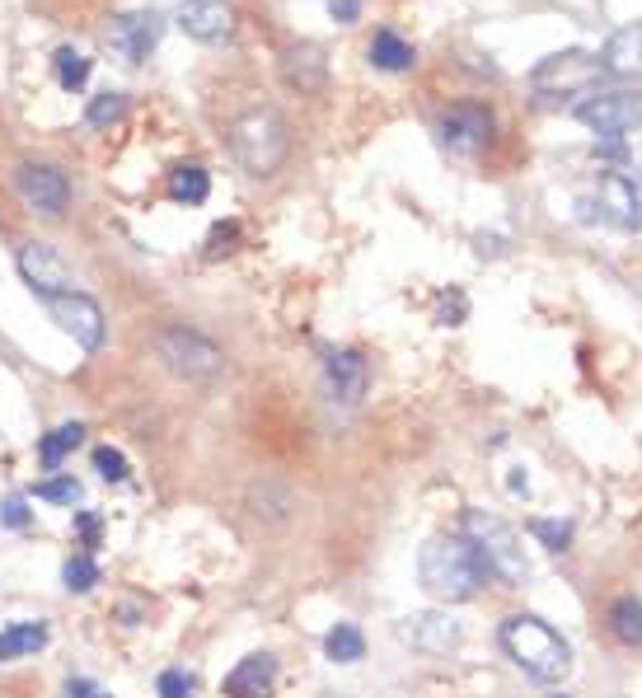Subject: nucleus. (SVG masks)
Returning a JSON list of instances; mask_svg holds the SVG:
<instances>
[{
	"mask_svg": "<svg viewBox=\"0 0 642 698\" xmlns=\"http://www.w3.org/2000/svg\"><path fill=\"white\" fill-rule=\"evenodd\" d=\"M417 577L432 600L460 604V600H474L488 586V567H483V558L460 535H436L417 553Z\"/></svg>",
	"mask_w": 642,
	"mask_h": 698,
	"instance_id": "f257e3e1",
	"label": "nucleus"
},
{
	"mask_svg": "<svg viewBox=\"0 0 642 698\" xmlns=\"http://www.w3.org/2000/svg\"><path fill=\"white\" fill-rule=\"evenodd\" d=\"M502 651L540 685H558L572 671V651L558 633L535 614H511L502 624Z\"/></svg>",
	"mask_w": 642,
	"mask_h": 698,
	"instance_id": "f03ea898",
	"label": "nucleus"
},
{
	"mask_svg": "<svg viewBox=\"0 0 642 698\" xmlns=\"http://www.w3.org/2000/svg\"><path fill=\"white\" fill-rule=\"evenodd\" d=\"M230 150L249 174L272 179L291 155V127L277 108H244L240 118L230 122Z\"/></svg>",
	"mask_w": 642,
	"mask_h": 698,
	"instance_id": "7ed1b4c3",
	"label": "nucleus"
},
{
	"mask_svg": "<svg viewBox=\"0 0 642 698\" xmlns=\"http://www.w3.org/2000/svg\"><path fill=\"white\" fill-rule=\"evenodd\" d=\"M460 539L483 558L488 577H497L502 586H525L530 581V563H525L521 535H516L502 516H493V511H464Z\"/></svg>",
	"mask_w": 642,
	"mask_h": 698,
	"instance_id": "20e7f679",
	"label": "nucleus"
},
{
	"mask_svg": "<svg viewBox=\"0 0 642 698\" xmlns=\"http://www.w3.org/2000/svg\"><path fill=\"white\" fill-rule=\"evenodd\" d=\"M155 352L179 380H216L226 370V352L197 329H160L155 333Z\"/></svg>",
	"mask_w": 642,
	"mask_h": 698,
	"instance_id": "39448f33",
	"label": "nucleus"
},
{
	"mask_svg": "<svg viewBox=\"0 0 642 698\" xmlns=\"http://www.w3.org/2000/svg\"><path fill=\"white\" fill-rule=\"evenodd\" d=\"M572 118L615 142V136L642 127V89H591L572 103Z\"/></svg>",
	"mask_w": 642,
	"mask_h": 698,
	"instance_id": "423d86ee",
	"label": "nucleus"
},
{
	"mask_svg": "<svg viewBox=\"0 0 642 698\" xmlns=\"http://www.w3.org/2000/svg\"><path fill=\"white\" fill-rule=\"evenodd\" d=\"M43 305L52 309V319H57L61 329H66L85 352L104 347L108 319H104V309H99V301H94V296H85V291H61V296H47Z\"/></svg>",
	"mask_w": 642,
	"mask_h": 698,
	"instance_id": "0eeeda50",
	"label": "nucleus"
},
{
	"mask_svg": "<svg viewBox=\"0 0 642 698\" xmlns=\"http://www.w3.org/2000/svg\"><path fill=\"white\" fill-rule=\"evenodd\" d=\"M530 81H535V89H544V95H591V85L601 81V57L558 52L549 61H540Z\"/></svg>",
	"mask_w": 642,
	"mask_h": 698,
	"instance_id": "6e6552de",
	"label": "nucleus"
},
{
	"mask_svg": "<svg viewBox=\"0 0 642 698\" xmlns=\"http://www.w3.org/2000/svg\"><path fill=\"white\" fill-rule=\"evenodd\" d=\"M14 188H20L24 207H34L38 216H47V221H61L66 207H71V183L52 164H24L20 174H14Z\"/></svg>",
	"mask_w": 642,
	"mask_h": 698,
	"instance_id": "1a4fd4ad",
	"label": "nucleus"
},
{
	"mask_svg": "<svg viewBox=\"0 0 642 698\" xmlns=\"http://www.w3.org/2000/svg\"><path fill=\"white\" fill-rule=\"evenodd\" d=\"M596 197H601V211L609 225L619 230H642V183L623 169H605L601 183H596Z\"/></svg>",
	"mask_w": 642,
	"mask_h": 698,
	"instance_id": "9d476101",
	"label": "nucleus"
},
{
	"mask_svg": "<svg viewBox=\"0 0 642 698\" xmlns=\"http://www.w3.org/2000/svg\"><path fill=\"white\" fill-rule=\"evenodd\" d=\"M20 272H24V282L34 286L38 301L61 296V291H81L75 286V277H71V268L61 262V254L52 249V244H24L20 249Z\"/></svg>",
	"mask_w": 642,
	"mask_h": 698,
	"instance_id": "9b49d317",
	"label": "nucleus"
},
{
	"mask_svg": "<svg viewBox=\"0 0 642 698\" xmlns=\"http://www.w3.org/2000/svg\"><path fill=\"white\" fill-rule=\"evenodd\" d=\"M155 42H160V14L155 10H136V14H122V20L108 28V48H113L128 66H141Z\"/></svg>",
	"mask_w": 642,
	"mask_h": 698,
	"instance_id": "f8f14e48",
	"label": "nucleus"
},
{
	"mask_svg": "<svg viewBox=\"0 0 642 698\" xmlns=\"http://www.w3.org/2000/svg\"><path fill=\"white\" fill-rule=\"evenodd\" d=\"M174 24L197 42H230L234 10H230V0H183Z\"/></svg>",
	"mask_w": 642,
	"mask_h": 698,
	"instance_id": "ddd939ff",
	"label": "nucleus"
},
{
	"mask_svg": "<svg viewBox=\"0 0 642 698\" xmlns=\"http://www.w3.org/2000/svg\"><path fill=\"white\" fill-rule=\"evenodd\" d=\"M460 624L450 614H413L399 624V642L413 651H427V657H446V651L460 647Z\"/></svg>",
	"mask_w": 642,
	"mask_h": 698,
	"instance_id": "4468645a",
	"label": "nucleus"
},
{
	"mask_svg": "<svg viewBox=\"0 0 642 698\" xmlns=\"http://www.w3.org/2000/svg\"><path fill=\"white\" fill-rule=\"evenodd\" d=\"M488 136H493V118H488V108H479V103H460V108H450V113L441 118V142L446 150H456V155H474L488 146Z\"/></svg>",
	"mask_w": 642,
	"mask_h": 698,
	"instance_id": "2eb2a0df",
	"label": "nucleus"
},
{
	"mask_svg": "<svg viewBox=\"0 0 642 698\" xmlns=\"http://www.w3.org/2000/svg\"><path fill=\"white\" fill-rule=\"evenodd\" d=\"M324 380H328V394H334L338 403H362L371 370L362 362V352H334L324 362Z\"/></svg>",
	"mask_w": 642,
	"mask_h": 698,
	"instance_id": "dca6fc26",
	"label": "nucleus"
},
{
	"mask_svg": "<svg viewBox=\"0 0 642 698\" xmlns=\"http://www.w3.org/2000/svg\"><path fill=\"white\" fill-rule=\"evenodd\" d=\"M272 685H277V657H268V651H254V657H244V661L226 675V694H230V698H268Z\"/></svg>",
	"mask_w": 642,
	"mask_h": 698,
	"instance_id": "f3484780",
	"label": "nucleus"
},
{
	"mask_svg": "<svg viewBox=\"0 0 642 698\" xmlns=\"http://www.w3.org/2000/svg\"><path fill=\"white\" fill-rule=\"evenodd\" d=\"M287 85L301 89V95H319L324 81H328V61H324V48H315V42H301V48L287 52Z\"/></svg>",
	"mask_w": 642,
	"mask_h": 698,
	"instance_id": "a211bd4d",
	"label": "nucleus"
},
{
	"mask_svg": "<svg viewBox=\"0 0 642 698\" xmlns=\"http://www.w3.org/2000/svg\"><path fill=\"white\" fill-rule=\"evenodd\" d=\"M601 71L609 75H642V24H629L619 34H609L601 48Z\"/></svg>",
	"mask_w": 642,
	"mask_h": 698,
	"instance_id": "6ab92c4d",
	"label": "nucleus"
},
{
	"mask_svg": "<svg viewBox=\"0 0 642 698\" xmlns=\"http://www.w3.org/2000/svg\"><path fill=\"white\" fill-rule=\"evenodd\" d=\"M371 66L375 71H413L417 66V52H413V42H403L395 28H380L371 42Z\"/></svg>",
	"mask_w": 642,
	"mask_h": 698,
	"instance_id": "aec40b11",
	"label": "nucleus"
},
{
	"mask_svg": "<svg viewBox=\"0 0 642 698\" xmlns=\"http://www.w3.org/2000/svg\"><path fill=\"white\" fill-rule=\"evenodd\" d=\"M52 628L47 624H10L0 628V661H20V657H34V651L47 647Z\"/></svg>",
	"mask_w": 642,
	"mask_h": 698,
	"instance_id": "412c9836",
	"label": "nucleus"
},
{
	"mask_svg": "<svg viewBox=\"0 0 642 698\" xmlns=\"http://www.w3.org/2000/svg\"><path fill=\"white\" fill-rule=\"evenodd\" d=\"M211 193V179H207V169H197V164H179L174 174H169V197L174 201H187V207H202Z\"/></svg>",
	"mask_w": 642,
	"mask_h": 698,
	"instance_id": "4be33fe9",
	"label": "nucleus"
},
{
	"mask_svg": "<svg viewBox=\"0 0 642 698\" xmlns=\"http://www.w3.org/2000/svg\"><path fill=\"white\" fill-rule=\"evenodd\" d=\"M324 657H328V661H338V665L362 661V657H366V638H362V628H356V624H338V628H328V638H324Z\"/></svg>",
	"mask_w": 642,
	"mask_h": 698,
	"instance_id": "5701e85b",
	"label": "nucleus"
},
{
	"mask_svg": "<svg viewBox=\"0 0 642 698\" xmlns=\"http://www.w3.org/2000/svg\"><path fill=\"white\" fill-rule=\"evenodd\" d=\"M609 628H615L619 642L642 647V604H638V596H619L615 604H609Z\"/></svg>",
	"mask_w": 642,
	"mask_h": 698,
	"instance_id": "b1692460",
	"label": "nucleus"
},
{
	"mask_svg": "<svg viewBox=\"0 0 642 698\" xmlns=\"http://www.w3.org/2000/svg\"><path fill=\"white\" fill-rule=\"evenodd\" d=\"M81 441H85V427H81V423L57 427L52 437H43V445H38V464H43V469H61V460H66Z\"/></svg>",
	"mask_w": 642,
	"mask_h": 698,
	"instance_id": "393cba45",
	"label": "nucleus"
},
{
	"mask_svg": "<svg viewBox=\"0 0 642 698\" xmlns=\"http://www.w3.org/2000/svg\"><path fill=\"white\" fill-rule=\"evenodd\" d=\"M61 581H66V591H75V596L94 591V586H99V563H94V553L66 558V567H61Z\"/></svg>",
	"mask_w": 642,
	"mask_h": 698,
	"instance_id": "a878e982",
	"label": "nucleus"
},
{
	"mask_svg": "<svg viewBox=\"0 0 642 698\" xmlns=\"http://www.w3.org/2000/svg\"><path fill=\"white\" fill-rule=\"evenodd\" d=\"M85 81H89V57H81L75 48H61V52H57V85L75 95V89H81Z\"/></svg>",
	"mask_w": 642,
	"mask_h": 698,
	"instance_id": "bb28decb",
	"label": "nucleus"
},
{
	"mask_svg": "<svg viewBox=\"0 0 642 698\" xmlns=\"http://www.w3.org/2000/svg\"><path fill=\"white\" fill-rule=\"evenodd\" d=\"M530 535H535L549 553H562V549L572 544V525H568V521H540V516H535V521H530Z\"/></svg>",
	"mask_w": 642,
	"mask_h": 698,
	"instance_id": "cd10ccee",
	"label": "nucleus"
},
{
	"mask_svg": "<svg viewBox=\"0 0 642 698\" xmlns=\"http://www.w3.org/2000/svg\"><path fill=\"white\" fill-rule=\"evenodd\" d=\"M128 118V95H99L89 103V127H113Z\"/></svg>",
	"mask_w": 642,
	"mask_h": 698,
	"instance_id": "c85d7f7f",
	"label": "nucleus"
},
{
	"mask_svg": "<svg viewBox=\"0 0 642 698\" xmlns=\"http://www.w3.org/2000/svg\"><path fill=\"white\" fill-rule=\"evenodd\" d=\"M94 469H99L108 483H128V455H122V450H113V445H99L94 450Z\"/></svg>",
	"mask_w": 642,
	"mask_h": 698,
	"instance_id": "c756f323",
	"label": "nucleus"
},
{
	"mask_svg": "<svg viewBox=\"0 0 642 698\" xmlns=\"http://www.w3.org/2000/svg\"><path fill=\"white\" fill-rule=\"evenodd\" d=\"M38 498L57 506H75L81 502V483L75 478H47V483H38Z\"/></svg>",
	"mask_w": 642,
	"mask_h": 698,
	"instance_id": "7c9ffc66",
	"label": "nucleus"
},
{
	"mask_svg": "<svg viewBox=\"0 0 642 698\" xmlns=\"http://www.w3.org/2000/svg\"><path fill=\"white\" fill-rule=\"evenodd\" d=\"M464 315H469L464 291H450V296H441V305H436V323H441V329H456V323H464Z\"/></svg>",
	"mask_w": 642,
	"mask_h": 698,
	"instance_id": "2f4dec72",
	"label": "nucleus"
},
{
	"mask_svg": "<svg viewBox=\"0 0 642 698\" xmlns=\"http://www.w3.org/2000/svg\"><path fill=\"white\" fill-rule=\"evenodd\" d=\"M160 698H197V679L187 671H165L160 675Z\"/></svg>",
	"mask_w": 642,
	"mask_h": 698,
	"instance_id": "473e14b6",
	"label": "nucleus"
},
{
	"mask_svg": "<svg viewBox=\"0 0 642 698\" xmlns=\"http://www.w3.org/2000/svg\"><path fill=\"white\" fill-rule=\"evenodd\" d=\"M99 516H89V511H75V535H81V553H89V549H99Z\"/></svg>",
	"mask_w": 642,
	"mask_h": 698,
	"instance_id": "72a5a7b5",
	"label": "nucleus"
},
{
	"mask_svg": "<svg viewBox=\"0 0 642 698\" xmlns=\"http://www.w3.org/2000/svg\"><path fill=\"white\" fill-rule=\"evenodd\" d=\"M0 521H5L10 530H28V506H24V498H5V502H0Z\"/></svg>",
	"mask_w": 642,
	"mask_h": 698,
	"instance_id": "f704fd0d",
	"label": "nucleus"
},
{
	"mask_svg": "<svg viewBox=\"0 0 642 698\" xmlns=\"http://www.w3.org/2000/svg\"><path fill=\"white\" fill-rule=\"evenodd\" d=\"M66 698H108L94 679H66Z\"/></svg>",
	"mask_w": 642,
	"mask_h": 698,
	"instance_id": "c9c22d12",
	"label": "nucleus"
},
{
	"mask_svg": "<svg viewBox=\"0 0 642 698\" xmlns=\"http://www.w3.org/2000/svg\"><path fill=\"white\" fill-rule=\"evenodd\" d=\"M328 10H334V20H338V24H352L356 14H362V0H334Z\"/></svg>",
	"mask_w": 642,
	"mask_h": 698,
	"instance_id": "e433bc0d",
	"label": "nucleus"
}]
</instances>
